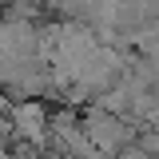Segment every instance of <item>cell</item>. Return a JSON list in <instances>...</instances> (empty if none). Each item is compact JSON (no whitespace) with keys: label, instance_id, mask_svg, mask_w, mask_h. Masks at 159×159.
Wrapping results in <instances>:
<instances>
[{"label":"cell","instance_id":"cell-1","mask_svg":"<svg viewBox=\"0 0 159 159\" xmlns=\"http://www.w3.org/2000/svg\"><path fill=\"white\" fill-rule=\"evenodd\" d=\"M84 135L96 143L103 155H111V151H119V147H127V139H131V131H127V123L119 119V111H107V107H96L92 116L84 119Z\"/></svg>","mask_w":159,"mask_h":159},{"label":"cell","instance_id":"cell-2","mask_svg":"<svg viewBox=\"0 0 159 159\" xmlns=\"http://www.w3.org/2000/svg\"><path fill=\"white\" fill-rule=\"evenodd\" d=\"M8 119H12V131L20 139H28L32 147H40L48 139V111L40 107L36 99H20L16 107H8Z\"/></svg>","mask_w":159,"mask_h":159},{"label":"cell","instance_id":"cell-3","mask_svg":"<svg viewBox=\"0 0 159 159\" xmlns=\"http://www.w3.org/2000/svg\"><path fill=\"white\" fill-rule=\"evenodd\" d=\"M123 159H155V155H147V151H139V147H135V151H127Z\"/></svg>","mask_w":159,"mask_h":159}]
</instances>
